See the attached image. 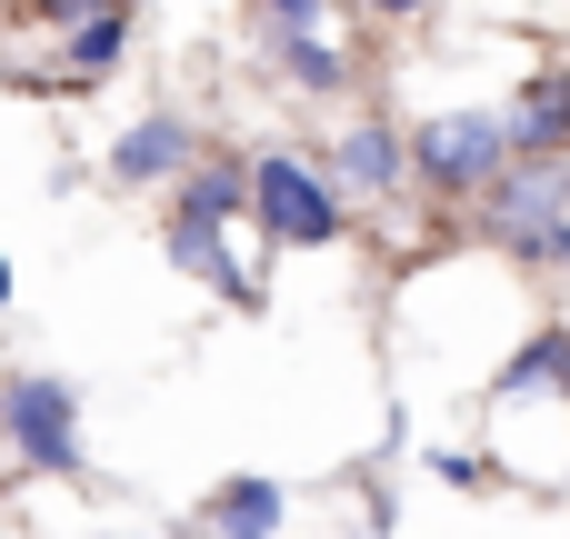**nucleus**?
<instances>
[{
	"mask_svg": "<svg viewBox=\"0 0 570 539\" xmlns=\"http://www.w3.org/2000/svg\"><path fill=\"white\" fill-rule=\"evenodd\" d=\"M160 250H170V270L210 280V290H220L230 310H261V280H250V270H240V260L220 250V230H200V220H170V240H160Z\"/></svg>",
	"mask_w": 570,
	"mask_h": 539,
	"instance_id": "nucleus-8",
	"label": "nucleus"
},
{
	"mask_svg": "<svg viewBox=\"0 0 570 539\" xmlns=\"http://www.w3.org/2000/svg\"><path fill=\"white\" fill-rule=\"evenodd\" d=\"M120 50H130V10L110 0V10H90V20L70 30V60H60V90H70V80H100V70H110Z\"/></svg>",
	"mask_w": 570,
	"mask_h": 539,
	"instance_id": "nucleus-11",
	"label": "nucleus"
},
{
	"mask_svg": "<svg viewBox=\"0 0 570 539\" xmlns=\"http://www.w3.org/2000/svg\"><path fill=\"white\" fill-rule=\"evenodd\" d=\"M401 170H411L431 200H481V190L511 170V130H501V110H441V120H421V130L401 140Z\"/></svg>",
	"mask_w": 570,
	"mask_h": 539,
	"instance_id": "nucleus-2",
	"label": "nucleus"
},
{
	"mask_svg": "<svg viewBox=\"0 0 570 539\" xmlns=\"http://www.w3.org/2000/svg\"><path fill=\"white\" fill-rule=\"evenodd\" d=\"M0 300H10V260H0Z\"/></svg>",
	"mask_w": 570,
	"mask_h": 539,
	"instance_id": "nucleus-17",
	"label": "nucleus"
},
{
	"mask_svg": "<svg viewBox=\"0 0 570 539\" xmlns=\"http://www.w3.org/2000/svg\"><path fill=\"white\" fill-rule=\"evenodd\" d=\"M271 50H281V70H291L301 90H351V50H341V40L301 30V40H271Z\"/></svg>",
	"mask_w": 570,
	"mask_h": 539,
	"instance_id": "nucleus-13",
	"label": "nucleus"
},
{
	"mask_svg": "<svg viewBox=\"0 0 570 539\" xmlns=\"http://www.w3.org/2000/svg\"><path fill=\"white\" fill-rule=\"evenodd\" d=\"M240 210H250V160L180 170V190H170V220H200V230H220V220H240Z\"/></svg>",
	"mask_w": 570,
	"mask_h": 539,
	"instance_id": "nucleus-9",
	"label": "nucleus"
},
{
	"mask_svg": "<svg viewBox=\"0 0 570 539\" xmlns=\"http://www.w3.org/2000/svg\"><path fill=\"white\" fill-rule=\"evenodd\" d=\"M250 10H261V30H271V40H301V30H321V20H331V0H250Z\"/></svg>",
	"mask_w": 570,
	"mask_h": 539,
	"instance_id": "nucleus-14",
	"label": "nucleus"
},
{
	"mask_svg": "<svg viewBox=\"0 0 570 539\" xmlns=\"http://www.w3.org/2000/svg\"><path fill=\"white\" fill-rule=\"evenodd\" d=\"M281 510H291L281 480H220L200 530H210V539H271V530H281Z\"/></svg>",
	"mask_w": 570,
	"mask_h": 539,
	"instance_id": "nucleus-10",
	"label": "nucleus"
},
{
	"mask_svg": "<svg viewBox=\"0 0 570 539\" xmlns=\"http://www.w3.org/2000/svg\"><path fill=\"white\" fill-rule=\"evenodd\" d=\"M250 220H261L281 250H331V240L351 230V200H341L311 160L261 150V160H250Z\"/></svg>",
	"mask_w": 570,
	"mask_h": 539,
	"instance_id": "nucleus-3",
	"label": "nucleus"
},
{
	"mask_svg": "<svg viewBox=\"0 0 570 539\" xmlns=\"http://www.w3.org/2000/svg\"><path fill=\"white\" fill-rule=\"evenodd\" d=\"M521 390H570V330H541V340L491 380V400H521Z\"/></svg>",
	"mask_w": 570,
	"mask_h": 539,
	"instance_id": "nucleus-12",
	"label": "nucleus"
},
{
	"mask_svg": "<svg viewBox=\"0 0 570 539\" xmlns=\"http://www.w3.org/2000/svg\"><path fill=\"white\" fill-rule=\"evenodd\" d=\"M501 130H511V160H570V70H541L501 110Z\"/></svg>",
	"mask_w": 570,
	"mask_h": 539,
	"instance_id": "nucleus-7",
	"label": "nucleus"
},
{
	"mask_svg": "<svg viewBox=\"0 0 570 539\" xmlns=\"http://www.w3.org/2000/svg\"><path fill=\"white\" fill-rule=\"evenodd\" d=\"M0 440H10L30 470L70 480V470H80V400H70L60 380L20 370V380H0Z\"/></svg>",
	"mask_w": 570,
	"mask_h": 539,
	"instance_id": "nucleus-4",
	"label": "nucleus"
},
{
	"mask_svg": "<svg viewBox=\"0 0 570 539\" xmlns=\"http://www.w3.org/2000/svg\"><path fill=\"white\" fill-rule=\"evenodd\" d=\"M371 10H381V20H411V10H421V0H371Z\"/></svg>",
	"mask_w": 570,
	"mask_h": 539,
	"instance_id": "nucleus-16",
	"label": "nucleus"
},
{
	"mask_svg": "<svg viewBox=\"0 0 570 539\" xmlns=\"http://www.w3.org/2000/svg\"><path fill=\"white\" fill-rule=\"evenodd\" d=\"M90 10H110V0H30V20H50V30H80Z\"/></svg>",
	"mask_w": 570,
	"mask_h": 539,
	"instance_id": "nucleus-15",
	"label": "nucleus"
},
{
	"mask_svg": "<svg viewBox=\"0 0 570 539\" xmlns=\"http://www.w3.org/2000/svg\"><path fill=\"white\" fill-rule=\"evenodd\" d=\"M321 180H331L341 200H391V190L411 180V170H401V130H391V120H361V130H341Z\"/></svg>",
	"mask_w": 570,
	"mask_h": 539,
	"instance_id": "nucleus-6",
	"label": "nucleus"
},
{
	"mask_svg": "<svg viewBox=\"0 0 570 539\" xmlns=\"http://www.w3.org/2000/svg\"><path fill=\"white\" fill-rule=\"evenodd\" d=\"M481 230L521 270H570V160H511L481 190Z\"/></svg>",
	"mask_w": 570,
	"mask_h": 539,
	"instance_id": "nucleus-1",
	"label": "nucleus"
},
{
	"mask_svg": "<svg viewBox=\"0 0 570 539\" xmlns=\"http://www.w3.org/2000/svg\"><path fill=\"white\" fill-rule=\"evenodd\" d=\"M180 170H200V130L180 110H140L120 140H110V180L120 190H180Z\"/></svg>",
	"mask_w": 570,
	"mask_h": 539,
	"instance_id": "nucleus-5",
	"label": "nucleus"
}]
</instances>
